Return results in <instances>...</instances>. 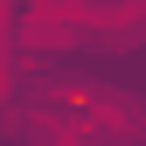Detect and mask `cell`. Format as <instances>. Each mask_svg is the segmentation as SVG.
Instances as JSON below:
<instances>
[{
	"label": "cell",
	"mask_w": 146,
	"mask_h": 146,
	"mask_svg": "<svg viewBox=\"0 0 146 146\" xmlns=\"http://www.w3.org/2000/svg\"><path fill=\"white\" fill-rule=\"evenodd\" d=\"M21 35L35 49H70L90 35V7H35V14H21Z\"/></svg>",
	"instance_id": "6da1fadb"
},
{
	"label": "cell",
	"mask_w": 146,
	"mask_h": 146,
	"mask_svg": "<svg viewBox=\"0 0 146 146\" xmlns=\"http://www.w3.org/2000/svg\"><path fill=\"white\" fill-rule=\"evenodd\" d=\"M28 139L35 146H90V132L70 111H56V104H49V111H28Z\"/></svg>",
	"instance_id": "7a4b0ae2"
}]
</instances>
